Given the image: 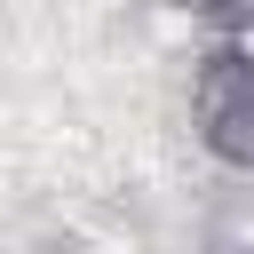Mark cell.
Here are the masks:
<instances>
[{"label":"cell","instance_id":"cell-1","mask_svg":"<svg viewBox=\"0 0 254 254\" xmlns=\"http://www.w3.org/2000/svg\"><path fill=\"white\" fill-rule=\"evenodd\" d=\"M190 127H198L214 167L254 175V48L214 40L198 56V71H190Z\"/></svg>","mask_w":254,"mask_h":254},{"label":"cell","instance_id":"cell-2","mask_svg":"<svg viewBox=\"0 0 254 254\" xmlns=\"http://www.w3.org/2000/svg\"><path fill=\"white\" fill-rule=\"evenodd\" d=\"M190 24H206L214 40H230V48H246L254 40V0H175Z\"/></svg>","mask_w":254,"mask_h":254},{"label":"cell","instance_id":"cell-3","mask_svg":"<svg viewBox=\"0 0 254 254\" xmlns=\"http://www.w3.org/2000/svg\"><path fill=\"white\" fill-rule=\"evenodd\" d=\"M40 254H111V246H95V238H71V230H64V238H40Z\"/></svg>","mask_w":254,"mask_h":254}]
</instances>
